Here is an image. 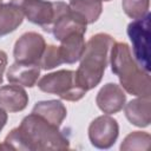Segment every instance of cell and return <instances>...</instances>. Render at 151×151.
<instances>
[{
	"label": "cell",
	"instance_id": "6da1fadb",
	"mask_svg": "<svg viewBox=\"0 0 151 151\" xmlns=\"http://www.w3.org/2000/svg\"><path fill=\"white\" fill-rule=\"evenodd\" d=\"M0 149L20 151L67 150L70 149V140L59 126L31 112L18 127L6 136Z\"/></svg>",
	"mask_w": 151,
	"mask_h": 151
},
{
	"label": "cell",
	"instance_id": "7a4b0ae2",
	"mask_svg": "<svg viewBox=\"0 0 151 151\" xmlns=\"http://www.w3.org/2000/svg\"><path fill=\"white\" fill-rule=\"evenodd\" d=\"M109 63L111 64L112 73L118 77L124 91L136 97L150 98V73L137 64L126 42H113Z\"/></svg>",
	"mask_w": 151,
	"mask_h": 151
},
{
	"label": "cell",
	"instance_id": "3957f363",
	"mask_svg": "<svg viewBox=\"0 0 151 151\" xmlns=\"http://www.w3.org/2000/svg\"><path fill=\"white\" fill-rule=\"evenodd\" d=\"M114 39L107 33H97L85 44L80 64L76 71L79 84L90 91L103 79L104 72L110 60V51Z\"/></svg>",
	"mask_w": 151,
	"mask_h": 151
},
{
	"label": "cell",
	"instance_id": "277c9868",
	"mask_svg": "<svg viewBox=\"0 0 151 151\" xmlns=\"http://www.w3.org/2000/svg\"><path fill=\"white\" fill-rule=\"evenodd\" d=\"M37 86L45 93L55 94L68 101H78L87 92L79 84L76 71L72 70H59L47 73L37 81Z\"/></svg>",
	"mask_w": 151,
	"mask_h": 151
},
{
	"label": "cell",
	"instance_id": "5b68a950",
	"mask_svg": "<svg viewBox=\"0 0 151 151\" xmlns=\"http://www.w3.org/2000/svg\"><path fill=\"white\" fill-rule=\"evenodd\" d=\"M127 35L132 42V54L137 64L150 73V14L132 20L127 25Z\"/></svg>",
	"mask_w": 151,
	"mask_h": 151
},
{
	"label": "cell",
	"instance_id": "8992f818",
	"mask_svg": "<svg viewBox=\"0 0 151 151\" xmlns=\"http://www.w3.org/2000/svg\"><path fill=\"white\" fill-rule=\"evenodd\" d=\"M87 21L78 12L73 11L68 4L57 1V13L52 25L51 33L58 41H61L70 34L73 33H86Z\"/></svg>",
	"mask_w": 151,
	"mask_h": 151
},
{
	"label": "cell",
	"instance_id": "52a82bcc",
	"mask_svg": "<svg viewBox=\"0 0 151 151\" xmlns=\"http://www.w3.org/2000/svg\"><path fill=\"white\" fill-rule=\"evenodd\" d=\"M9 2L15 5L29 22L38 25L45 32L51 33L57 13V1L51 2L47 0H9Z\"/></svg>",
	"mask_w": 151,
	"mask_h": 151
},
{
	"label": "cell",
	"instance_id": "ba28073f",
	"mask_svg": "<svg viewBox=\"0 0 151 151\" xmlns=\"http://www.w3.org/2000/svg\"><path fill=\"white\" fill-rule=\"evenodd\" d=\"M119 136L118 122L110 114H103L93 119L88 126V139L97 149H110Z\"/></svg>",
	"mask_w": 151,
	"mask_h": 151
},
{
	"label": "cell",
	"instance_id": "9c48e42d",
	"mask_svg": "<svg viewBox=\"0 0 151 151\" xmlns=\"http://www.w3.org/2000/svg\"><path fill=\"white\" fill-rule=\"evenodd\" d=\"M46 48L45 38L37 32H26L20 35L13 47V57L17 63L37 64Z\"/></svg>",
	"mask_w": 151,
	"mask_h": 151
},
{
	"label": "cell",
	"instance_id": "30bf717a",
	"mask_svg": "<svg viewBox=\"0 0 151 151\" xmlns=\"http://www.w3.org/2000/svg\"><path fill=\"white\" fill-rule=\"evenodd\" d=\"M126 101V94L120 85L114 83L105 84L96 97L97 106L106 114H114L123 110Z\"/></svg>",
	"mask_w": 151,
	"mask_h": 151
},
{
	"label": "cell",
	"instance_id": "8fae6325",
	"mask_svg": "<svg viewBox=\"0 0 151 151\" xmlns=\"http://www.w3.org/2000/svg\"><path fill=\"white\" fill-rule=\"evenodd\" d=\"M28 104V94L25 88L17 84L0 87V107L6 112H20Z\"/></svg>",
	"mask_w": 151,
	"mask_h": 151
},
{
	"label": "cell",
	"instance_id": "7c38bea8",
	"mask_svg": "<svg viewBox=\"0 0 151 151\" xmlns=\"http://www.w3.org/2000/svg\"><path fill=\"white\" fill-rule=\"evenodd\" d=\"M40 66L37 64H22L14 61L7 71V80L22 87H33L37 85L40 76Z\"/></svg>",
	"mask_w": 151,
	"mask_h": 151
},
{
	"label": "cell",
	"instance_id": "4fadbf2b",
	"mask_svg": "<svg viewBox=\"0 0 151 151\" xmlns=\"http://www.w3.org/2000/svg\"><path fill=\"white\" fill-rule=\"evenodd\" d=\"M124 112L127 120L138 127H146L151 122L150 98L137 97L124 105Z\"/></svg>",
	"mask_w": 151,
	"mask_h": 151
},
{
	"label": "cell",
	"instance_id": "5bb4252c",
	"mask_svg": "<svg viewBox=\"0 0 151 151\" xmlns=\"http://www.w3.org/2000/svg\"><path fill=\"white\" fill-rule=\"evenodd\" d=\"M85 39L81 33H73L60 41L59 54L63 64H74L80 60L85 50Z\"/></svg>",
	"mask_w": 151,
	"mask_h": 151
},
{
	"label": "cell",
	"instance_id": "9a60e30c",
	"mask_svg": "<svg viewBox=\"0 0 151 151\" xmlns=\"http://www.w3.org/2000/svg\"><path fill=\"white\" fill-rule=\"evenodd\" d=\"M32 112L59 127L67 116V110L65 105L57 99L41 100L35 103V105L32 109Z\"/></svg>",
	"mask_w": 151,
	"mask_h": 151
},
{
	"label": "cell",
	"instance_id": "2e32d148",
	"mask_svg": "<svg viewBox=\"0 0 151 151\" xmlns=\"http://www.w3.org/2000/svg\"><path fill=\"white\" fill-rule=\"evenodd\" d=\"M24 21V14L12 2H0V38L14 32Z\"/></svg>",
	"mask_w": 151,
	"mask_h": 151
},
{
	"label": "cell",
	"instance_id": "e0dca14e",
	"mask_svg": "<svg viewBox=\"0 0 151 151\" xmlns=\"http://www.w3.org/2000/svg\"><path fill=\"white\" fill-rule=\"evenodd\" d=\"M68 6L80 13L87 21V24L96 22L101 12H103V2L100 0H68Z\"/></svg>",
	"mask_w": 151,
	"mask_h": 151
},
{
	"label": "cell",
	"instance_id": "ac0fdd59",
	"mask_svg": "<svg viewBox=\"0 0 151 151\" xmlns=\"http://www.w3.org/2000/svg\"><path fill=\"white\" fill-rule=\"evenodd\" d=\"M151 136L147 132L144 131H133L129 133L123 143L120 144L122 151H129V150H147L150 147Z\"/></svg>",
	"mask_w": 151,
	"mask_h": 151
},
{
	"label": "cell",
	"instance_id": "d6986e66",
	"mask_svg": "<svg viewBox=\"0 0 151 151\" xmlns=\"http://www.w3.org/2000/svg\"><path fill=\"white\" fill-rule=\"evenodd\" d=\"M122 7L124 13L132 20L142 19L149 13L150 0H123Z\"/></svg>",
	"mask_w": 151,
	"mask_h": 151
},
{
	"label": "cell",
	"instance_id": "ffe728a7",
	"mask_svg": "<svg viewBox=\"0 0 151 151\" xmlns=\"http://www.w3.org/2000/svg\"><path fill=\"white\" fill-rule=\"evenodd\" d=\"M63 64V60L59 54V48L55 45H46V48L40 58L39 66L41 70L48 71L57 66H60Z\"/></svg>",
	"mask_w": 151,
	"mask_h": 151
},
{
	"label": "cell",
	"instance_id": "44dd1931",
	"mask_svg": "<svg viewBox=\"0 0 151 151\" xmlns=\"http://www.w3.org/2000/svg\"><path fill=\"white\" fill-rule=\"evenodd\" d=\"M7 66V53L2 50H0V85L4 81V73Z\"/></svg>",
	"mask_w": 151,
	"mask_h": 151
},
{
	"label": "cell",
	"instance_id": "7402d4cb",
	"mask_svg": "<svg viewBox=\"0 0 151 151\" xmlns=\"http://www.w3.org/2000/svg\"><path fill=\"white\" fill-rule=\"evenodd\" d=\"M7 119H8L7 112H6L2 107H0V131L5 127V125H6V123H7Z\"/></svg>",
	"mask_w": 151,
	"mask_h": 151
},
{
	"label": "cell",
	"instance_id": "603a6c76",
	"mask_svg": "<svg viewBox=\"0 0 151 151\" xmlns=\"http://www.w3.org/2000/svg\"><path fill=\"white\" fill-rule=\"evenodd\" d=\"M100 1H101V2H103V1H104V2H107V1H111V0H100Z\"/></svg>",
	"mask_w": 151,
	"mask_h": 151
},
{
	"label": "cell",
	"instance_id": "cb8c5ba5",
	"mask_svg": "<svg viewBox=\"0 0 151 151\" xmlns=\"http://www.w3.org/2000/svg\"><path fill=\"white\" fill-rule=\"evenodd\" d=\"M0 2H2V0H0Z\"/></svg>",
	"mask_w": 151,
	"mask_h": 151
}]
</instances>
